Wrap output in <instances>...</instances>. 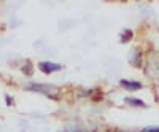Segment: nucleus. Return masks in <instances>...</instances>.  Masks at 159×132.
Instances as JSON below:
<instances>
[{"label": "nucleus", "instance_id": "nucleus-1", "mask_svg": "<svg viewBox=\"0 0 159 132\" xmlns=\"http://www.w3.org/2000/svg\"><path fill=\"white\" fill-rule=\"evenodd\" d=\"M148 73L151 76H159V54L156 52L148 54Z\"/></svg>", "mask_w": 159, "mask_h": 132}, {"label": "nucleus", "instance_id": "nucleus-2", "mask_svg": "<svg viewBox=\"0 0 159 132\" xmlns=\"http://www.w3.org/2000/svg\"><path fill=\"white\" fill-rule=\"evenodd\" d=\"M27 89L38 91V92H45L46 96H52V92H56V88L54 86H49V84H30Z\"/></svg>", "mask_w": 159, "mask_h": 132}, {"label": "nucleus", "instance_id": "nucleus-3", "mask_svg": "<svg viewBox=\"0 0 159 132\" xmlns=\"http://www.w3.org/2000/svg\"><path fill=\"white\" fill-rule=\"evenodd\" d=\"M38 67H40V70L45 72V73H51V72L61 70V65L59 64H52V62H40Z\"/></svg>", "mask_w": 159, "mask_h": 132}, {"label": "nucleus", "instance_id": "nucleus-4", "mask_svg": "<svg viewBox=\"0 0 159 132\" xmlns=\"http://www.w3.org/2000/svg\"><path fill=\"white\" fill-rule=\"evenodd\" d=\"M121 86H124L126 89L129 91H137V89H142V83L139 81H127V80H121Z\"/></svg>", "mask_w": 159, "mask_h": 132}, {"label": "nucleus", "instance_id": "nucleus-5", "mask_svg": "<svg viewBox=\"0 0 159 132\" xmlns=\"http://www.w3.org/2000/svg\"><path fill=\"white\" fill-rule=\"evenodd\" d=\"M132 65H135V67H140L142 65V54L139 49H135L132 52Z\"/></svg>", "mask_w": 159, "mask_h": 132}, {"label": "nucleus", "instance_id": "nucleus-6", "mask_svg": "<svg viewBox=\"0 0 159 132\" xmlns=\"http://www.w3.org/2000/svg\"><path fill=\"white\" fill-rule=\"evenodd\" d=\"M126 103L134 105V107H145V103H143L140 99H134V97H127V99H126Z\"/></svg>", "mask_w": 159, "mask_h": 132}, {"label": "nucleus", "instance_id": "nucleus-7", "mask_svg": "<svg viewBox=\"0 0 159 132\" xmlns=\"http://www.w3.org/2000/svg\"><path fill=\"white\" fill-rule=\"evenodd\" d=\"M130 38H132V30H124L121 42H127V40H130Z\"/></svg>", "mask_w": 159, "mask_h": 132}, {"label": "nucleus", "instance_id": "nucleus-8", "mask_svg": "<svg viewBox=\"0 0 159 132\" xmlns=\"http://www.w3.org/2000/svg\"><path fill=\"white\" fill-rule=\"evenodd\" d=\"M65 132H80V129H78L76 126L70 124V126H67V129H65Z\"/></svg>", "mask_w": 159, "mask_h": 132}, {"label": "nucleus", "instance_id": "nucleus-9", "mask_svg": "<svg viewBox=\"0 0 159 132\" xmlns=\"http://www.w3.org/2000/svg\"><path fill=\"white\" fill-rule=\"evenodd\" d=\"M142 132H159V127L153 126V127H147V129H143Z\"/></svg>", "mask_w": 159, "mask_h": 132}, {"label": "nucleus", "instance_id": "nucleus-10", "mask_svg": "<svg viewBox=\"0 0 159 132\" xmlns=\"http://www.w3.org/2000/svg\"><path fill=\"white\" fill-rule=\"evenodd\" d=\"M24 73H27V75H32V65L27 62V67H24Z\"/></svg>", "mask_w": 159, "mask_h": 132}]
</instances>
